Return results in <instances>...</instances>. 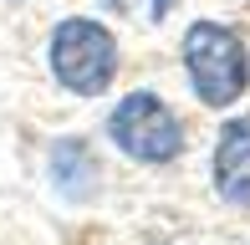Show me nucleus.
<instances>
[{
  "mask_svg": "<svg viewBox=\"0 0 250 245\" xmlns=\"http://www.w3.org/2000/svg\"><path fill=\"white\" fill-rule=\"evenodd\" d=\"M184 72L204 107L225 113L250 92V51L245 36L225 20H194L184 31Z\"/></svg>",
  "mask_w": 250,
  "mask_h": 245,
  "instance_id": "2",
  "label": "nucleus"
},
{
  "mask_svg": "<svg viewBox=\"0 0 250 245\" xmlns=\"http://www.w3.org/2000/svg\"><path fill=\"white\" fill-rule=\"evenodd\" d=\"M209 179H214L220 204L250 209V113H235L220 122L214 153H209Z\"/></svg>",
  "mask_w": 250,
  "mask_h": 245,
  "instance_id": "4",
  "label": "nucleus"
},
{
  "mask_svg": "<svg viewBox=\"0 0 250 245\" xmlns=\"http://www.w3.org/2000/svg\"><path fill=\"white\" fill-rule=\"evenodd\" d=\"M46 179H51V189L66 199V204H87V199L102 189L97 148L87 138H77V133L51 138V148H46Z\"/></svg>",
  "mask_w": 250,
  "mask_h": 245,
  "instance_id": "5",
  "label": "nucleus"
},
{
  "mask_svg": "<svg viewBox=\"0 0 250 245\" xmlns=\"http://www.w3.org/2000/svg\"><path fill=\"white\" fill-rule=\"evenodd\" d=\"M118 36L97 16H62L46 36L51 82L72 97H102L118 82Z\"/></svg>",
  "mask_w": 250,
  "mask_h": 245,
  "instance_id": "1",
  "label": "nucleus"
},
{
  "mask_svg": "<svg viewBox=\"0 0 250 245\" xmlns=\"http://www.w3.org/2000/svg\"><path fill=\"white\" fill-rule=\"evenodd\" d=\"M107 138L123 159L164 169L184 153V118L148 87H133L128 97H118L107 113Z\"/></svg>",
  "mask_w": 250,
  "mask_h": 245,
  "instance_id": "3",
  "label": "nucleus"
},
{
  "mask_svg": "<svg viewBox=\"0 0 250 245\" xmlns=\"http://www.w3.org/2000/svg\"><path fill=\"white\" fill-rule=\"evenodd\" d=\"M0 5H21V0H0Z\"/></svg>",
  "mask_w": 250,
  "mask_h": 245,
  "instance_id": "8",
  "label": "nucleus"
},
{
  "mask_svg": "<svg viewBox=\"0 0 250 245\" xmlns=\"http://www.w3.org/2000/svg\"><path fill=\"white\" fill-rule=\"evenodd\" d=\"M102 5H107V10H128L133 0H102Z\"/></svg>",
  "mask_w": 250,
  "mask_h": 245,
  "instance_id": "7",
  "label": "nucleus"
},
{
  "mask_svg": "<svg viewBox=\"0 0 250 245\" xmlns=\"http://www.w3.org/2000/svg\"><path fill=\"white\" fill-rule=\"evenodd\" d=\"M174 5H179V0H148V16H153V20H164Z\"/></svg>",
  "mask_w": 250,
  "mask_h": 245,
  "instance_id": "6",
  "label": "nucleus"
}]
</instances>
